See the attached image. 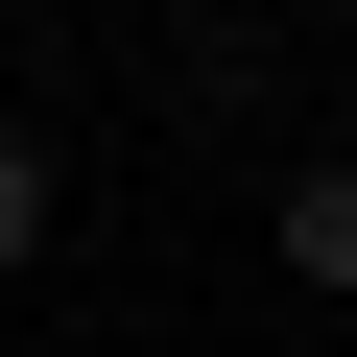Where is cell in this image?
I'll use <instances>...</instances> for the list:
<instances>
[{
	"label": "cell",
	"instance_id": "cell-1",
	"mask_svg": "<svg viewBox=\"0 0 357 357\" xmlns=\"http://www.w3.org/2000/svg\"><path fill=\"white\" fill-rule=\"evenodd\" d=\"M262 262H286L310 310H357V143H310L286 191H262Z\"/></svg>",
	"mask_w": 357,
	"mask_h": 357
},
{
	"label": "cell",
	"instance_id": "cell-2",
	"mask_svg": "<svg viewBox=\"0 0 357 357\" xmlns=\"http://www.w3.org/2000/svg\"><path fill=\"white\" fill-rule=\"evenodd\" d=\"M48 215H72V167H48L24 119H0V286H24V262H48Z\"/></svg>",
	"mask_w": 357,
	"mask_h": 357
}]
</instances>
